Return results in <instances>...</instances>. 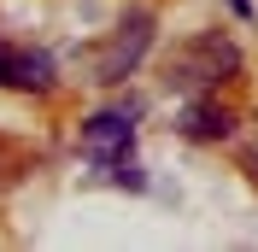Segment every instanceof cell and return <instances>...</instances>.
I'll return each instance as SVG.
<instances>
[{"instance_id":"6da1fadb","label":"cell","mask_w":258,"mask_h":252,"mask_svg":"<svg viewBox=\"0 0 258 252\" xmlns=\"http://www.w3.org/2000/svg\"><path fill=\"white\" fill-rule=\"evenodd\" d=\"M135 117H141V100H123L112 111H94L88 123H82V153L94 158L100 170H112L117 158H129L135 147Z\"/></svg>"},{"instance_id":"7a4b0ae2","label":"cell","mask_w":258,"mask_h":252,"mask_svg":"<svg viewBox=\"0 0 258 252\" xmlns=\"http://www.w3.org/2000/svg\"><path fill=\"white\" fill-rule=\"evenodd\" d=\"M147 47H153V12H129L117 24V35L106 41V53L94 59V82H123L147 59Z\"/></svg>"},{"instance_id":"3957f363","label":"cell","mask_w":258,"mask_h":252,"mask_svg":"<svg viewBox=\"0 0 258 252\" xmlns=\"http://www.w3.org/2000/svg\"><path fill=\"white\" fill-rule=\"evenodd\" d=\"M6 82H18V88H53V53H6Z\"/></svg>"},{"instance_id":"277c9868","label":"cell","mask_w":258,"mask_h":252,"mask_svg":"<svg viewBox=\"0 0 258 252\" xmlns=\"http://www.w3.org/2000/svg\"><path fill=\"white\" fill-rule=\"evenodd\" d=\"M182 129H188L194 141H217V135H229V129H235V117H229L223 106H194Z\"/></svg>"},{"instance_id":"5b68a950","label":"cell","mask_w":258,"mask_h":252,"mask_svg":"<svg viewBox=\"0 0 258 252\" xmlns=\"http://www.w3.org/2000/svg\"><path fill=\"white\" fill-rule=\"evenodd\" d=\"M223 6H229L235 18H252V0H223Z\"/></svg>"},{"instance_id":"8992f818","label":"cell","mask_w":258,"mask_h":252,"mask_svg":"<svg viewBox=\"0 0 258 252\" xmlns=\"http://www.w3.org/2000/svg\"><path fill=\"white\" fill-rule=\"evenodd\" d=\"M6 53H12V47H0V82H6Z\"/></svg>"}]
</instances>
